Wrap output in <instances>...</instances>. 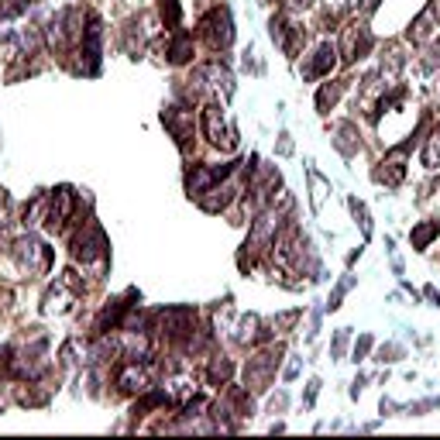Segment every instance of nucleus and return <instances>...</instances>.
Here are the masks:
<instances>
[{
	"mask_svg": "<svg viewBox=\"0 0 440 440\" xmlns=\"http://www.w3.org/2000/svg\"><path fill=\"white\" fill-rule=\"evenodd\" d=\"M73 258L83 261V265H97L104 268L107 258H110V241H107L104 227L97 220H83L79 224L76 237H73Z\"/></svg>",
	"mask_w": 440,
	"mask_h": 440,
	"instance_id": "f257e3e1",
	"label": "nucleus"
},
{
	"mask_svg": "<svg viewBox=\"0 0 440 440\" xmlns=\"http://www.w3.org/2000/svg\"><path fill=\"white\" fill-rule=\"evenodd\" d=\"M152 320H155V331L165 337V340L193 347V337H196V313L189 310V307H169V310H158Z\"/></svg>",
	"mask_w": 440,
	"mask_h": 440,
	"instance_id": "f03ea898",
	"label": "nucleus"
},
{
	"mask_svg": "<svg viewBox=\"0 0 440 440\" xmlns=\"http://www.w3.org/2000/svg\"><path fill=\"white\" fill-rule=\"evenodd\" d=\"M200 128H203V138H207L213 148H224V152H234V148H237V128L227 121L220 100H207V104H203Z\"/></svg>",
	"mask_w": 440,
	"mask_h": 440,
	"instance_id": "7ed1b4c3",
	"label": "nucleus"
},
{
	"mask_svg": "<svg viewBox=\"0 0 440 440\" xmlns=\"http://www.w3.org/2000/svg\"><path fill=\"white\" fill-rule=\"evenodd\" d=\"M11 255H14V261L25 268L28 275H49V268H52V248L42 244L35 234L18 237L14 248H11Z\"/></svg>",
	"mask_w": 440,
	"mask_h": 440,
	"instance_id": "20e7f679",
	"label": "nucleus"
},
{
	"mask_svg": "<svg viewBox=\"0 0 440 440\" xmlns=\"http://www.w3.org/2000/svg\"><path fill=\"white\" fill-rule=\"evenodd\" d=\"M79 296H83V285H79V275L76 272H62L59 279H55V285L45 292V303H42V313H66L73 310L79 303Z\"/></svg>",
	"mask_w": 440,
	"mask_h": 440,
	"instance_id": "39448f33",
	"label": "nucleus"
},
{
	"mask_svg": "<svg viewBox=\"0 0 440 440\" xmlns=\"http://www.w3.org/2000/svg\"><path fill=\"white\" fill-rule=\"evenodd\" d=\"M279 355H283V344H275L268 351H258L255 358H248V364H244V386L251 388V392H261V388L272 386L275 368H279Z\"/></svg>",
	"mask_w": 440,
	"mask_h": 440,
	"instance_id": "423d86ee",
	"label": "nucleus"
},
{
	"mask_svg": "<svg viewBox=\"0 0 440 440\" xmlns=\"http://www.w3.org/2000/svg\"><path fill=\"white\" fill-rule=\"evenodd\" d=\"M73 210H76V193H73V186H55L52 193H49V203H45V231H66V224H69V217H73Z\"/></svg>",
	"mask_w": 440,
	"mask_h": 440,
	"instance_id": "0eeeda50",
	"label": "nucleus"
},
{
	"mask_svg": "<svg viewBox=\"0 0 440 440\" xmlns=\"http://www.w3.org/2000/svg\"><path fill=\"white\" fill-rule=\"evenodd\" d=\"M200 38L207 42L210 49H227L234 42V25H231V11L227 7H213L207 18L200 21Z\"/></svg>",
	"mask_w": 440,
	"mask_h": 440,
	"instance_id": "6e6552de",
	"label": "nucleus"
},
{
	"mask_svg": "<svg viewBox=\"0 0 440 440\" xmlns=\"http://www.w3.org/2000/svg\"><path fill=\"white\" fill-rule=\"evenodd\" d=\"M237 165H241V162H227V165H193V169L186 172V189H189V196H203V193L213 189L217 182L231 179L234 172H237Z\"/></svg>",
	"mask_w": 440,
	"mask_h": 440,
	"instance_id": "1a4fd4ad",
	"label": "nucleus"
},
{
	"mask_svg": "<svg viewBox=\"0 0 440 440\" xmlns=\"http://www.w3.org/2000/svg\"><path fill=\"white\" fill-rule=\"evenodd\" d=\"M268 35H272V42H275L285 55H296L299 45L307 42V31L296 25V21H289V14H275V18L268 21Z\"/></svg>",
	"mask_w": 440,
	"mask_h": 440,
	"instance_id": "9d476101",
	"label": "nucleus"
},
{
	"mask_svg": "<svg viewBox=\"0 0 440 440\" xmlns=\"http://www.w3.org/2000/svg\"><path fill=\"white\" fill-rule=\"evenodd\" d=\"M371 45H375L371 31L355 21V25L344 28V45H340V59H344V62H358V59H364V55L371 52Z\"/></svg>",
	"mask_w": 440,
	"mask_h": 440,
	"instance_id": "9b49d317",
	"label": "nucleus"
},
{
	"mask_svg": "<svg viewBox=\"0 0 440 440\" xmlns=\"http://www.w3.org/2000/svg\"><path fill=\"white\" fill-rule=\"evenodd\" d=\"M334 66H337V49L331 42H320L313 49V55H307V62L299 66V73H303V79H323L334 73Z\"/></svg>",
	"mask_w": 440,
	"mask_h": 440,
	"instance_id": "f8f14e48",
	"label": "nucleus"
},
{
	"mask_svg": "<svg viewBox=\"0 0 440 440\" xmlns=\"http://www.w3.org/2000/svg\"><path fill=\"white\" fill-rule=\"evenodd\" d=\"M440 28V0H430L420 14L413 18V25H410V31H406V38L410 42H416V45H423V42H430L434 35H437Z\"/></svg>",
	"mask_w": 440,
	"mask_h": 440,
	"instance_id": "ddd939ff",
	"label": "nucleus"
},
{
	"mask_svg": "<svg viewBox=\"0 0 440 440\" xmlns=\"http://www.w3.org/2000/svg\"><path fill=\"white\" fill-rule=\"evenodd\" d=\"M162 124L172 131V138H176V145H189V138H193V110L189 107H165L162 110Z\"/></svg>",
	"mask_w": 440,
	"mask_h": 440,
	"instance_id": "4468645a",
	"label": "nucleus"
},
{
	"mask_svg": "<svg viewBox=\"0 0 440 440\" xmlns=\"http://www.w3.org/2000/svg\"><path fill=\"white\" fill-rule=\"evenodd\" d=\"M117 386L121 392H148L152 386V368L148 364H138V362H124L121 364V371H117Z\"/></svg>",
	"mask_w": 440,
	"mask_h": 440,
	"instance_id": "2eb2a0df",
	"label": "nucleus"
},
{
	"mask_svg": "<svg viewBox=\"0 0 440 440\" xmlns=\"http://www.w3.org/2000/svg\"><path fill=\"white\" fill-rule=\"evenodd\" d=\"M406 148H410V145H399V148H396V152H392V155H388L386 162L375 169V179L386 182V186H399V182L406 179V162H403Z\"/></svg>",
	"mask_w": 440,
	"mask_h": 440,
	"instance_id": "dca6fc26",
	"label": "nucleus"
},
{
	"mask_svg": "<svg viewBox=\"0 0 440 440\" xmlns=\"http://www.w3.org/2000/svg\"><path fill=\"white\" fill-rule=\"evenodd\" d=\"M231 200H234V182H227V179L217 182V186H213V189H207L203 196H196V203L207 210V213H220V210L227 207Z\"/></svg>",
	"mask_w": 440,
	"mask_h": 440,
	"instance_id": "f3484780",
	"label": "nucleus"
},
{
	"mask_svg": "<svg viewBox=\"0 0 440 440\" xmlns=\"http://www.w3.org/2000/svg\"><path fill=\"white\" fill-rule=\"evenodd\" d=\"M165 59H169L172 66H182V62H189V59H193V35L176 28L172 42L165 45Z\"/></svg>",
	"mask_w": 440,
	"mask_h": 440,
	"instance_id": "a211bd4d",
	"label": "nucleus"
},
{
	"mask_svg": "<svg viewBox=\"0 0 440 440\" xmlns=\"http://www.w3.org/2000/svg\"><path fill=\"white\" fill-rule=\"evenodd\" d=\"M434 237H440V220H423L410 231V244H413V251H427L434 244Z\"/></svg>",
	"mask_w": 440,
	"mask_h": 440,
	"instance_id": "6ab92c4d",
	"label": "nucleus"
},
{
	"mask_svg": "<svg viewBox=\"0 0 440 440\" xmlns=\"http://www.w3.org/2000/svg\"><path fill=\"white\" fill-rule=\"evenodd\" d=\"M334 145L340 148V155H355L362 145H358V131H355V124L351 121H344V124H337L334 128Z\"/></svg>",
	"mask_w": 440,
	"mask_h": 440,
	"instance_id": "aec40b11",
	"label": "nucleus"
},
{
	"mask_svg": "<svg viewBox=\"0 0 440 440\" xmlns=\"http://www.w3.org/2000/svg\"><path fill=\"white\" fill-rule=\"evenodd\" d=\"M231 371H234V364L227 362V358H213L210 368H207V382H210V386H227Z\"/></svg>",
	"mask_w": 440,
	"mask_h": 440,
	"instance_id": "412c9836",
	"label": "nucleus"
},
{
	"mask_svg": "<svg viewBox=\"0 0 440 440\" xmlns=\"http://www.w3.org/2000/svg\"><path fill=\"white\" fill-rule=\"evenodd\" d=\"M423 165L427 169H440V124L430 131V138L423 145Z\"/></svg>",
	"mask_w": 440,
	"mask_h": 440,
	"instance_id": "4be33fe9",
	"label": "nucleus"
},
{
	"mask_svg": "<svg viewBox=\"0 0 440 440\" xmlns=\"http://www.w3.org/2000/svg\"><path fill=\"white\" fill-rule=\"evenodd\" d=\"M340 90H344V83H323V86H320V93H316V110H320V114H327V110L337 104Z\"/></svg>",
	"mask_w": 440,
	"mask_h": 440,
	"instance_id": "5701e85b",
	"label": "nucleus"
},
{
	"mask_svg": "<svg viewBox=\"0 0 440 440\" xmlns=\"http://www.w3.org/2000/svg\"><path fill=\"white\" fill-rule=\"evenodd\" d=\"M258 337V316H241L237 320V331H234V340L237 344H248V340H255Z\"/></svg>",
	"mask_w": 440,
	"mask_h": 440,
	"instance_id": "b1692460",
	"label": "nucleus"
},
{
	"mask_svg": "<svg viewBox=\"0 0 440 440\" xmlns=\"http://www.w3.org/2000/svg\"><path fill=\"white\" fill-rule=\"evenodd\" d=\"M310 186H313V210L323 207V196H327V189H331V182L323 179L316 169H310Z\"/></svg>",
	"mask_w": 440,
	"mask_h": 440,
	"instance_id": "393cba45",
	"label": "nucleus"
},
{
	"mask_svg": "<svg viewBox=\"0 0 440 440\" xmlns=\"http://www.w3.org/2000/svg\"><path fill=\"white\" fill-rule=\"evenodd\" d=\"M162 21H165V28H179L182 21V7H179V0H162Z\"/></svg>",
	"mask_w": 440,
	"mask_h": 440,
	"instance_id": "a878e982",
	"label": "nucleus"
},
{
	"mask_svg": "<svg viewBox=\"0 0 440 440\" xmlns=\"http://www.w3.org/2000/svg\"><path fill=\"white\" fill-rule=\"evenodd\" d=\"M351 285H355V279H351V275H344V279L334 285V292H331V299H327V310H331V313L340 310V299H344V292H347Z\"/></svg>",
	"mask_w": 440,
	"mask_h": 440,
	"instance_id": "bb28decb",
	"label": "nucleus"
},
{
	"mask_svg": "<svg viewBox=\"0 0 440 440\" xmlns=\"http://www.w3.org/2000/svg\"><path fill=\"white\" fill-rule=\"evenodd\" d=\"M347 207H351V213H355V220L362 224V234L368 237V234H371V220H368V210H364V203H362V200H351Z\"/></svg>",
	"mask_w": 440,
	"mask_h": 440,
	"instance_id": "cd10ccee",
	"label": "nucleus"
},
{
	"mask_svg": "<svg viewBox=\"0 0 440 440\" xmlns=\"http://www.w3.org/2000/svg\"><path fill=\"white\" fill-rule=\"evenodd\" d=\"M347 337H351V331L344 327V331H337V337H334V347H331V355H334V362L344 355V347H347Z\"/></svg>",
	"mask_w": 440,
	"mask_h": 440,
	"instance_id": "c85d7f7f",
	"label": "nucleus"
},
{
	"mask_svg": "<svg viewBox=\"0 0 440 440\" xmlns=\"http://www.w3.org/2000/svg\"><path fill=\"white\" fill-rule=\"evenodd\" d=\"M371 344H375V340H371V337L364 334L362 340H358V344H355V362H362L364 355H368V351H371Z\"/></svg>",
	"mask_w": 440,
	"mask_h": 440,
	"instance_id": "c756f323",
	"label": "nucleus"
},
{
	"mask_svg": "<svg viewBox=\"0 0 440 440\" xmlns=\"http://www.w3.org/2000/svg\"><path fill=\"white\" fill-rule=\"evenodd\" d=\"M313 0H285V11H307Z\"/></svg>",
	"mask_w": 440,
	"mask_h": 440,
	"instance_id": "7c9ffc66",
	"label": "nucleus"
},
{
	"mask_svg": "<svg viewBox=\"0 0 440 440\" xmlns=\"http://www.w3.org/2000/svg\"><path fill=\"white\" fill-rule=\"evenodd\" d=\"M375 7H379V0H362V14H375Z\"/></svg>",
	"mask_w": 440,
	"mask_h": 440,
	"instance_id": "2f4dec72",
	"label": "nucleus"
},
{
	"mask_svg": "<svg viewBox=\"0 0 440 440\" xmlns=\"http://www.w3.org/2000/svg\"><path fill=\"white\" fill-rule=\"evenodd\" d=\"M316 392H320V382H310V392H307V406H313V399H316Z\"/></svg>",
	"mask_w": 440,
	"mask_h": 440,
	"instance_id": "473e14b6",
	"label": "nucleus"
}]
</instances>
